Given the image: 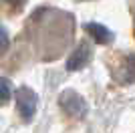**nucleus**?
<instances>
[{"instance_id": "nucleus-8", "label": "nucleus", "mask_w": 135, "mask_h": 133, "mask_svg": "<svg viewBox=\"0 0 135 133\" xmlns=\"http://www.w3.org/2000/svg\"><path fill=\"white\" fill-rule=\"evenodd\" d=\"M8 6H12V8H16V10H20L24 4H26V0H4Z\"/></svg>"}, {"instance_id": "nucleus-1", "label": "nucleus", "mask_w": 135, "mask_h": 133, "mask_svg": "<svg viewBox=\"0 0 135 133\" xmlns=\"http://www.w3.org/2000/svg\"><path fill=\"white\" fill-rule=\"evenodd\" d=\"M14 101H16V109L20 113L24 121H30L36 113V105H38V97L30 87H18L14 93Z\"/></svg>"}, {"instance_id": "nucleus-7", "label": "nucleus", "mask_w": 135, "mask_h": 133, "mask_svg": "<svg viewBox=\"0 0 135 133\" xmlns=\"http://www.w3.org/2000/svg\"><path fill=\"white\" fill-rule=\"evenodd\" d=\"M127 73H129L131 81H135V55L127 56Z\"/></svg>"}, {"instance_id": "nucleus-4", "label": "nucleus", "mask_w": 135, "mask_h": 133, "mask_svg": "<svg viewBox=\"0 0 135 133\" xmlns=\"http://www.w3.org/2000/svg\"><path fill=\"white\" fill-rule=\"evenodd\" d=\"M85 30L89 32L91 39L95 40V42H99V44H107V42L113 40V32L105 24H101V22H87V24H85Z\"/></svg>"}, {"instance_id": "nucleus-5", "label": "nucleus", "mask_w": 135, "mask_h": 133, "mask_svg": "<svg viewBox=\"0 0 135 133\" xmlns=\"http://www.w3.org/2000/svg\"><path fill=\"white\" fill-rule=\"evenodd\" d=\"M10 95H12V87H10V83H8L6 79L0 77V103H6V101L10 99Z\"/></svg>"}, {"instance_id": "nucleus-6", "label": "nucleus", "mask_w": 135, "mask_h": 133, "mask_svg": "<svg viewBox=\"0 0 135 133\" xmlns=\"http://www.w3.org/2000/svg\"><path fill=\"white\" fill-rule=\"evenodd\" d=\"M8 46H10V36H8V32L4 28L0 26V55H4L8 50Z\"/></svg>"}, {"instance_id": "nucleus-2", "label": "nucleus", "mask_w": 135, "mask_h": 133, "mask_svg": "<svg viewBox=\"0 0 135 133\" xmlns=\"http://www.w3.org/2000/svg\"><path fill=\"white\" fill-rule=\"evenodd\" d=\"M59 105H61V109L71 117H85L87 115V109H89V107H87V101H85L77 91H71V89L61 93Z\"/></svg>"}, {"instance_id": "nucleus-3", "label": "nucleus", "mask_w": 135, "mask_h": 133, "mask_svg": "<svg viewBox=\"0 0 135 133\" xmlns=\"http://www.w3.org/2000/svg\"><path fill=\"white\" fill-rule=\"evenodd\" d=\"M89 61H91V49L83 42V44H79V49L73 50V55L69 56L67 69L69 71H81V69H85L89 65Z\"/></svg>"}]
</instances>
